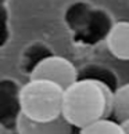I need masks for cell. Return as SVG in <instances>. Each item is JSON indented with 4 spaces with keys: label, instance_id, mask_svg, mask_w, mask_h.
Wrapping results in <instances>:
<instances>
[{
    "label": "cell",
    "instance_id": "6da1fadb",
    "mask_svg": "<svg viewBox=\"0 0 129 134\" xmlns=\"http://www.w3.org/2000/svg\"><path fill=\"white\" fill-rule=\"evenodd\" d=\"M114 91L108 86L95 80L79 79L65 90L63 116L81 130L112 115Z\"/></svg>",
    "mask_w": 129,
    "mask_h": 134
},
{
    "label": "cell",
    "instance_id": "7a4b0ae2",
    "mask_svg": "<svg viewBox=\"0 0 129 134\" xmlns=\"http://www.w3.org/2000/svg\"><path fill=\"white\" fill-rule=\"evenodd\" d=\"M64 94L65 90L56 83L29 79L21 91L22 115L38 122H49L63 116Z\"/></svg>",
    "mask_w": 129,
    "mask_h": 134
},
{
    "label": "cell",
    "instance_id": "3957f363",
    "mask_svg": "<svg viewBox=\"0 0 129 134\" xmlns=\"http://www.w3.org/2000/svg\"><path fill=\"white\" fill-rule=\"evenodd\" d=\"M78 71L79 69H76V66L69 59L54 54L39 64L29 79L47 80L67 90L78 80Z\"/></svg>",
    "mask_w": 129,
    "mask_h": 134
},
{
    "label": "cell",
    "instance_id": "277c9868",
    "mask_svg": "<svg viewBox=\"0 0 129 134\" xmlns=\"http://www.w3.org/2000/svg\"><path fill=\"white\" fill-rule=\"evenodd\" d=\"M21 91L22 87L17 80L10 77L0 79V125L4 129H17L22 115Z\"/></svg>",
    "mask_w": 129,
    "mask_h": 134
},
{
    "label": "cell",
    "instance_id": "5b68a950",
    "mask_svg": "<svg viewBox=\"0 0 129 134\" xmlns=\"http://www.w3.org/2000/svg\"><path fill=\"white\" fill-rule=\"evenodd\" d=\"M115 21L104 8L93 7L85 28L79 33L72 35V39L81 46H96L100 42H107Z\"/></svg>",
    "mask_w": 129,
    "mask_h": 134
},
{
    "label": "cell",
    "instance_id": "8992f818",
    "mask_svg": "<svg viewBox=\"0 0 129 134\" xmlns=\"http://www.w3.org/2000/svg\"><path fill=\"white\" fill-rule=\"evenodd\" d=\"M74 129L64 116L49 122H38L21 115L16 130L19 134H72Z\"/></svg>",
    "mask_w": 129,
    "mask_h": 134
},
{
    "label": "cell",
    "instance_id": "52a82bcc",
    "mask_svg": "<svg viewBox=\"0 0 129 134\" xmlns=\"http://www.w3.org/2000/svg\"><path fill=\"white\" fill-rule=\"evenodd\" d=\"M108 51L121 61H129V21L115 22L107 39Z\"/></svg>",
    "mask_w": 129,
    "mask_h": 134
},
{
    "label": "cell",
    "instance_id": "ba28073f",
    "mask_svg": "<svg viewBox=\"0 0 129 134\" xmlns=\"http://www.w3.org/2000/svg\"><path fill=\"white\" fill-rule=\"evenodd\" d=\"M54 53L46 43L43 42H33L22 51L21 61H19V68L25 75L31 76L32 72L38 68L40 62H43L46 58L54 55Z\"/></svg>",
    "mask_w": 129,
    "mask_h": 134
},
{
    "label": "cell",
    "instance_id": "9c48e42d",
    "mask_svg": "<svg viewBox=\"0 0 129 134\" xmlns=\"http://www.w3.org/2000/svg\"><path fill=\"white\" fill-rule=\"evenodd\" d=\"M93 10V6L87 2L79 0V2H74L65 8L64 11V24L69 29L72 35H76L85 28L86 22L90 13Z\"/></svg>",
    "mask_w": 129,
    "mask_h": 134
},
{
    "label": "cell",
    "instance_id": "30bf717a",
    "mask_svg": "<svg viewBox=\"0 0 129 134\" xmlns=\"http://www.w3.org/2000/svg\"><path fill=\"white\" fill-rule=\"evenodd\" d=\"M79 79L100 82L108 86L114 93L120 88V83H118V77L115 72L104 65H100V64H87V65L82 66L78 71V80Z\"/></svg>",
    "mask_w": 129,
    "mask_h": 134
},
{
    "label": "cell",
    "instance_id": "8fae6325",
    "mask_svg": "<svg viewBox=\"0 0 129 134\" xmlns=\"http://www.w3.org/2000/svg\"><path fill=\"white\" fill-rule=\"evenodd\" d=\"M111 119L118 123L129 120V83L120 86V88L114 93Z\"/></svg>",
    "mask_w": 129,
    "mask_h": 134
},
{
    "label": "cell",
    "instance_id": "7c38bea8",
    "mask_svg": "<svg viewBox=\"0 0 129 134\" xmlns=\"http://www.w3.org/2000/svg\"><path fill=\"white\" fill-rule=\"evenodd\" d=\"M79 134H125L121 123L111 118L101 119L79 130Z\"/></svg>",
    "mask_w": 129,
    "mask_h": 134
},
{
    "label": "cell",
    "instance_id": "4fadbf2b",
    "mask_svg": "<svg viewBox=\"0 0 129 134\" xmlns=\"http://www.w3.org/2000/svg\"><path fill=\"white\" fill-rule=\"evenodd\" d=\"M0 13H2V36H0V48H4L11 39V29H10V14L7 4H0Z\"/></svg>",
    "mask_w": 129,
    "mask_h": 134
},
{
    "label": "cell",
    "instance_id": "5bb4252c",
    "mask_svg": "<svg viewBox=\"0 0 129 134\" xmlns=\"http://www.w3.org/2000/svg\"><path fill=\"white\" fill-rule=\"evenodd\" d=\"M122 127H123V131H125V134H129V120L125 122V123H121Z\"/></svg>",
    "mask_w": 129,
    "mask_h": 134
},
{
    "label": "cell",
    "instance_id": "9a60e30c",
    "mask_svg": "<svg viewBox=\"0 0 129 134\" xmlns=\"http://www.w3.org/2000/svg\"><path fill=\"white\" fill-rule=\"evenodd\" d=\"M0 4H7V0H0Z\"/></svg>",
    "mask_w": 129,
    "mask_h": 134
},
{
    "label": "cell",
    "instance_id": "2e32d148",
    "mask_svg": "<svg viewBox=\"0 0 129 134\" xmlns=\"http://www.w3.org/2000/svg\"><path fill=\"white\" fill-rule=\"evenodd\" d=\"M13 134H19V133H13Z\"/></svg>",
    "mask_w": 129,
    "mask_h": 134
}]
</instances>
